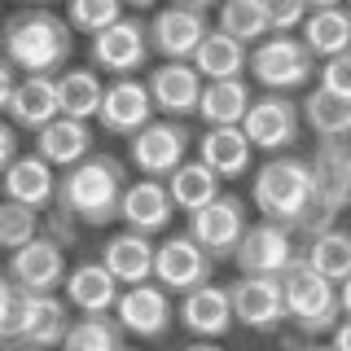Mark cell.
<instances>
[{
    "mask_svg": "<svg viewBox=\"0 0 351 351\" xmlns=\"http://www.w3.org/2000/svg\"><path fill=\"white\" fill-rule=\"evenodd\" d=\"M71 53L75 27L49 5H22L5 18V62H14L22 75H62Z\"/></svg>",
    "mask_w": 351,
    "mask_h": 351,
    "instance_id": "obj_1",
    "label": "cell"
},
{
    "mask_svg": "<svg viewBox=\"0 0 351 351\" xmlns=\"http://www.w3.org/2000/svg\"><path fill=\"white\" fill-rule=\"evenodd\" d=\"M123 193H128L123 162L114 154H93L80 167L62 171L58 206H66L80 224L106 228L110 219H119V211H123Z\"/></svg>",
    "mask_w": 351,
    "mask_h": 351,
    "instance_id": "obj_2",
    "label": "cell"
},
{
    "mask_svg": "<svg viewBox=\"0 0 351 351\" xmlns=\"http://www.w3.org/2000/svg\"><path fill=\"white\" fill-rule=\"evenodd\" d=\"M250 197H255L263 219H277V224H290V228H299L321 206L312 162L294 158V154H268V162L255 171Z\"/></svg>",
    "mask_w": 351,
    "mask_h": 351,
    "instance_id": "obj_3",
    "label": "cell"
},
{
    "mask_svg": "<svg viewBox=\"0 0 351 351\" xmlns=\"http://www.w3.org/2000/svg\"><path fill=\"white\" fill-rule=\"evenodd\" d=\"M285 285V312L299 325V334H334L343 321V299H338V281H329L325 272H316L307 259H299L290 272L281 277Z\"/></svg>",
    "mask_w": 351,
    "mask_h": 351,
    "instance_id": "obj_4",
    "label": "cell"
},
{
    "mask_svg": "<svg viewBox=\"0 0 351 351\" xmlns=\"http://www.w3.org/2000/svg\"><path fill=\"white\" fill-rule=\"evenodd\" d=\"M316 71H321L316 53L303 44V36L272 31L268 40H259L250 49V75H255V84L263 93H299V88L312 84Z\"/></svg>",
    "mask_w": 351,
    "mask_h": 351,
    "instance_id": "obj_5",
    "label": "cell"
},
{
    "mask_svg": "<svg viewBox=\"0 0 351 351\" xmlns=\"http://www.w3.org/2000/svg\"><path fill=\"white\" fill-rule=\"evenodd\" d=\"M299 259H303L299 233L290 224H277V219H255L233 255L237 272H250V277H285Z\"/></svg>",
    "mask_w": 351,
    "mask_h": 351,
    "instance_id": "obj_6",
    "label": "cell"
},
{
    "mask_svg": "<svg viewBox=\"0 0 351 351\" xmlns=\"http://www.w3.org/2000/svg\"><path fill=\"white\" fill-rule=\"evenodd\" d=\"M149 53H154V44H149V27H145L141 18H119L114 27L97 31L93 44H88V62H93L97 71H110L114 80L145 71Z\"/></svg>",
    "mask_w": 351,
    "mask_h": 351,
    "instance_id": "obj_7",
    "label": "cell"
},
{
    "mask_svg": "<svg viewBox=\"0 0 351 351\" xmlns=\"http://www.w3.org/2000/svg\"><path fill=\"white\" fill-rule=\"evenodd\" d=\"M189 128L184 119H154L145 132L128 141V158L141 176H154V180H167V176L184 162L189 154Z\"/></svg>",
    "mask_w": 351,
    "mask_h": 351,
    "instance_id": "obj_8",
    "label": "cell"
},
{
    "mask_svg": "<svg viewBox=\"0 0 351 351\" xmlns=\"http://www.w3.org/2000/svg\"><path fill=\"white\" fill-rule=\"evenodd\" d=\"M241 128H246L255 149L285 154L303 132V106L290 101V93H263V97H255V106L241 119Z\"/></svg>",
    "mask_w": 351,
    "mask_h": 351,
    "instance_id": "obj_9",
    "label": "cell"
},
{
    "mask_svg": "<svg viewBox=\"0 0 351 351\" xmlns=\"http://www.w3.org/2000/svg\"><path fill=\"white\" fill-rule=\"evenodd\" d=\"M211 18L206 9L193 5H167L149 18V44L162 62H193V53L202 49V40L211 36Z\"/></svg>",
    "mask_w": 351,
    "mask_h": 351,
    "instance_id": "obj_10",
    "label": "cell"
},
{
    "mask_svg": "<svg viewBox=\"0 0 351 351\" xmlns=\"http://www.w3.org/2000/svg\"><path fill=\"white\" fill-rule=\"evenodd\" d=\"M215 277V259L206 255V246L193 233H171L158 241V259H154V281H162L171 294H189L197 285Z\"/></svg>",
    "mask_w": 351,
    "mask_h": 351,
    "instance_id": "obj_11",
    "label": "cell"
},
{
    "mask_svg": "<svg viewBox=\"0 0 351 351\" xmlns=\"http://www.w3.org/2000/svg\"><path fill=\"white\" fill-rule=\"evenodd\" d=\"M114 316H119V325H123L132 338H141V343H154V338H162V334L171 329V321H176L171 290H167L162 281L123 285Z\"/></svg>",
    "mask_w": 351,
    "mask_h": 351,
    "instance_id": "obj_12",
    "label": "cell"
},
{
    "mask_svg": "<svg viewBox=\"0 0 351 351\" xmlns=\"http://www.w3.org/2000/svg\"><path fill=\"white\" fill-rule=\"evenodd\" d=\"M154 114H158V106H154L149 84L136 80V75H123V80L106 84V101H101L97 123H101V132H110V136L132 141L136 132H145L154 123Z\"/></svg>",
    "mask_w": 351,
    "mask_h": 351,
    "instance_id": "obj_13",
    "label": "cell"
},
{
    "mask_svg": "<svg viewBox=\"0 0 351 351\" xmlns=\"http://www.w3.org/2000/svg\"><path fill=\"white\" fill-rule=\"evenodd\" d=\"M250 219H246V202H241L237 193H219L211 206H202V211L189 215V233L206 246V255L215 263L219 259H233L241 237H246Z\"/></svg>",
    "mask_w": 351,
    "mask_h": 351,
    "instance_id": "obj_14",
    "label": "cell"
},
{
    "mask_svg": "<svg viewBox=\"0 0 351 351\" xmlns=\"http://www.w3.org/2000/svg\"><path fill=\"white\" fill-rule=\"evenodd\" d=\"M66 272H71V268H66L62 241H53L49 233H40L36 241H27L22 250L9 255L5 277L18 281V285H27L31 294H58L66 285Z\"/></svg>",
    "mask_w": 351,
    "mask_h": 351,
    "instance_id": "obj_15",
    "label": "cell"
},
{
    "mask_svg": "<svg viewBox=\"0 0 351 351\" xmlns=\"http://www.w3.org/2000/svg\"><path fill=\"white\" fill-rule=\"evenodd\" d=\"M145 84H149V93H154V106H158L167 119L197 114L202 93H206V75L197 71L193 62H158L145 75Z\"/></svg>",
    "mask_w": 351,
    "mask_h": 351,
    "instance_id": "obj_16",
    "label": "cell"
},
{
    "mask_svg": "<svg viewBox=\"0 0 351 351\" xmlns=\"http://www.w3.org/2000/svg\"><path fill=\"white\" fill-rule=\"evenodd\" d=\"M228 290H233L237 325L255 329V334H272V329L290 316V312H285V285H281V277H250V272H241Z\"/></svg>",
    "mask_w": 351,
    "mask_h": 351,
    "instance_id": "obj_17",
    "label": "cell"
},
{
    "mask_svg": "<svg viewBox=\"0 0 351 351\" xmlns=\"http://www.w3.org/2000/svg\"><path fill=\"white\" fill-rule=\"evenodd\" d=\"M180 325L189 329L193 338H211V343H219V338L237 325L233 290H228V285L206 281V285H197V290L180 294Z\"/></svg>",
    "mask_w": 351,
    "mask_h": 351,
    "instance_id": "obj_18",
    "label": "cell"
},
{
    "mask_svg": "<svg viewBox=\"0 0 351 351\" xmlns=\"http://www.w3.org/2000/svg\"><path fill=\"white\" fill-rule=\"evenodd\" d=\"M119 294H123V281H119L101 259L75 263V268L66 272V285H62V299L80 316H110L119 307Z\"/></svg>",
    "mask_w": 351,
    "mask_h": 351,
    "instance_id": "obj_19",
    "label": "cell"
},
{
    "mask_svg": "<svg viewBox=\"0 0 351 351\" xmlns=\"http://www.w3.org/2000/svg\"><path fill=\"white\" fill-rule=\"evenodd\" d=\"M119 219H123L132 233H145V237L167 233L171 219H176V197L167 189V180H154V176H145V180L128 184Z\"/></svg>",
    "mask_w": 351,
    "mask_h": 351,
    "instance_id": "obj_20",
    "label": "cell"
},
{
    "mask_svg": "<svg viewBox=\"0 0 351 351\" xmlns=\"http://www.w3.org/2000/svg\"><path fill=\"white\" fill-rule=\"evenodd\" d=\"M316 171V197L325 211L343 215L351 206V136L347 141H321L312 154Z\"/></svg>",
    "mask_w": 351,
    "mask_h": 351,
    "instance_id": "obj_21",
    "label": "cell"
},
{
    "mask_svg": "<svg viewBox=\"0 0 351 351\" xmlns=\"http://www.w3.org/2000/svg\"><path fill=\"white\" fill-rule=\"evenodd\" d=\"M58 189H62V176L44 154H22L18 162L5 167V197H14V202L44 211L49 202H58Z\"/></svg>",
    "mask_w": 351,
    "mask_h": 351,
    "instance_id": "obj_22",
    "label": "cell"
},
{
    "mask_svg": "<svg viewBox=\"0 0 351 351\" xmlns=\"http://www.w3.org/2000/svg\"><path fill=\"white\" fill-rule=\"evenodd\" d=\"M9 119L27 132L49 128L53 119H62V93H58V75H22L18 93L5 101Z\"/></svg>",
    "mask_w": 351,
    "mask_h": 351,
    "instance_id": "obj_23",
    "label": "cell"
},
{
    "mask_svg": "<svg viewBox=\"0 0 351 351\" xmlns=\"http://www.w3.org/2000/svg\"><path fill=\"white\" fill-rule=\"evenodd\" d=\"M71 312L75 307L58 299V294H36V307H31V321L27 329L14 338V343H5V351H53L66 343V334H71Z\"/></svg>",
    "mask_w": 351,
    "mask_h": 351,
    "instance_id": "obj_24",
    "label": "cell"
},
{
    "mask_svg": "<svg viewBox=\"0 0 351 351\" xmlns=\"http://www.w3.org/2000/svg\"><path fill=\"white\" fill-rule=\"evenodd\" d=\"M93 145H97V136H93V128H88V119L62 114V119H53L49 128L36 132V154H44L58 171H71V167H80L84 158H93Z\"/></svg>",
    "mask_w": 351,
    "mask_h": 351,
    "instance_id": "obj_25",
    "label": "cell"
},
{
    "mask_svg": "<svg viewBox=\"0 0 351 351\" xmlns=\"http://www.w3.org/2000/svg\"><path fill=\"white\" fill-rule=\"evenodd\" d=\"M97 259H101L123 285H141V281H154V259H158V246H154V237L123 228V233H110L101 241V255H97Z\"/></svg>",
    "mask_w": 351,
    "mask_h": 351,
    "instance_id": "obj_26",
    "label": "cell"
},
{
    "mask_svg": "<svg viewBox=\"0 0 351 351\" xmlns=\"http://www.w3.org/2000/svg\"><path fill=\"white\" fill-rule=\"evenodd\" d=\"M250 154H255V145H250L246 128H206L197 136V158L215 167L224 180H237L250 171Z\"/></svg>",
    "mask_w": 351,
    "mask_h": 351,
    "instance_id": "obj_27",
    "label": "cell"
},
{
    "mask_svg": "<svg viewBox=\"0 0 351 351\" xmlns=\"http://www.w3.org/2000/svg\"><path fill=\"white\" fill-rule=\"evenodd\" d=\"M255 97H250L246 80H206V93H202V106H197V119L206 128H241V119L250 114Z\"/></svg>",
    "mask_w": 351,
    "mask_h": 351,
    "instance_id": "obj_28",
    "label": "cell"
},
{
    "mask_svg": "<svg viewBox=\"0 0 351 351\" xmlns=\"http://www.w3.org/2000/svg\"><path fill=\"white\" fill-rule=\"evenodd\" d=\"M219 176L215 167H206L202 158H184L180 167H176L171 176H167V189H171V197H176V211H184V215H193V211H202V206H211L215 197H219Z\"/></svg>",
    "mask_w": 351,
    "mask_h": 351,
    "instance_id": "obj_29",
    "label": "cell"
},
{
    "mask_svg": "<svg viewBox=\"0 0 351 351\" xmlns=\"http://www.w3.org/2000/svg\"><path fill=\"white\" fill-rule=\"evenodd\" d=\"M303 44L316 53V62H329L338 53L351 49V9L334 5V9H312L303 22Z\"/></svg>",
    "mask_w": 351,
    "mask_h": 351,
    "instance_id": "obj_30",
    "label": "cell"
},
{
    "mask_svg": "<svg viewBox=\"0 0 351 351\" xmlns=\"http://www.w3.org/2000/svg\"><path fill=\"white\" fill-rule=\"evenodd\" d=\"M58 93H62V114L71 119H97L106 101V84L97 75V66H66L58 75Z\"/></svg>",
    "mask_w": 351,
    "mask_h": 351,
    "instance_id": "obj_31",
    "label": "cell"
},
{
    "mask_svg": "<svg viewBox=\"0 0 351 351\" xmlns=\"http://www.w3.org/2000/svg\"><path fill=\"white\" fill-rule=\"evenodd\" d=\"M193 66L206 75V80H237L241 71L250 66V44H241L237 36H228V31H211V36L202 40V49L193 53Z\"/></svg>",
    "mask_w": 351,
    "mask_h": 351,
    "instance_id": "obj_32",
    "label": "cell"
},
{
    "mask_svg": "<svg viewBox=\"0 0 351 351\" xmlns=\"http://www.w3.org/2000/svg\"><path fill=\"white\" fill-rule=\"evenodd\" d=\"M299 106H303V123L321 141H347L351 136V101L334 97L329 88H312Z\"/></svg>",
    "mask_w": 351,
    "mask_h": 351,
    "instance_id": "obj_33",
    "label": "cell"
},
{
    "mask_svg": "<svg viewBox=\"0 0 351 351\" xmlns=\"http://www.w3.org/2000/svg\"><path fill=\"white\" fill-rule=\"evenodd\" d=\"M219 31L237 36L241 44L255 49L259 40L272 36V14H268V0H219Z\"/></svg>",
    "mask_w": 351,
    "mask_h": 351,
    "instance_id": "obj_34",
    "label": "cell"
},
{
    "mask_svg": "<svg viewBox=\"0 0 351 351\" xmlns=\"http://www.w3.org/2000/svg\"><path fill=\"white\" fill-rule=\"evenodd\" d=\"M62 351H132V347H128V329L110 312V316H80L66 334Z\"/></svg>",
    "mask_w": 351,
    "mask_h": 351,
    "instance_id": "obj_35",
    "label": "cell"
},
{
    "mask_svg": "<svg viewBox=\"0 0 351 351\" xmlns=\"http://www.w3.org/2000/svg\"><path fill=\"white\" fill-rule=\"evenodd\" d=\"M303 259L312 263L316 272H325L329 281H347L351 277V233L347 228H325L303 246Z\"/></svg>",
    "mask_w": 351,
    "mask_h": 351,
    "instance_id": "obj_36",
    "label": "cell"
},
{
    "mask_svg": "<svg viewBox=\"0 0 351 351\" xmlns=\"http://www.w3.org/2000/svg\"><path fill=\"white\" fill-rule=\"evenodd\" d=\"M40 237V211L27 202H14V197H5V206H0V246L14 255L22 250L27 241Z\"/></svg>",
    "mask_w": 351,
    "mask_h": 351,
    "instance_id": "obj_37",
    "label": "cell"
},
{
    "mask_svg": "<svg viewBox=\"0 0 351 351\" xmlns=\"http://www.w3.org/2000/svg\"><path fill=\"white\" fill-rule=\"evenodd\" d=\"M123 0H66V18L80 36H97V31L114 27L123 18Z\"/></svg>",
    "mask_w": 351,
    "mask_h": 351,
    "instance_id": "obj_38",
    "label": "cell"
},
{
    "mask_svg": "<svg viewBox=\"0 0 351 351\" xmlns=\"http://www.w3.org/2000/svg\"><path fill=\"white\" fill-rule=\"evenodd\" d=\"M31 307H36V294H31L27 285L5 277V285H0V338H5V343H14L22 329H27Z\"/></svg>",
    "mask_w": 351,
    "mask_h": 351,
    "instance_id": "obj_39",
    "label": "cell"
},
{
    "mask_svg": "<svg viewBox=\"0 0 351 351\" xmlns=\"http://www.w3.org/2000/svg\"><path fill=\"white\" fill-rule=\"evenodd\" d=\"M268 14H272V31L294 36V31H303V22H307V14H312V5H307V0H268Z\"/></svg>",
    "mask_w": 351,
    "mask_h": 351,
    "instance_id": "obj_40",
    "label": "cell"
},
{
    "mask_svg": "<svg viewBox=\"0 0 351 351\" xmlns=\"http://www.w3.org/2000/svg\"><path fill=\"white\" fill-rule=\"evenodd\" d=\"M321 88H329L334 97H343V101H351V49L347 53H338V58H329L321 62Z\"/></svg>",
    "mask_w": 351,
    "mask_h": 351,
    "instance_id": "obj_41",
    "label": "cell"
},
{
    "mask_svg": "<svg viewBox=\"0 0 351 351\" xmlns=\"http://www.w3.org/2000/svg\"><path fill=\"white\" fill-rule=\"evenodd\" d=\"M75 224H80V219L66 211V206L49 211V237H53V241H62V246H71V241H75Z\"/></svg>",
    "mask_w": 351,
    "mask_h": 351,
    "instance_id": "obj_42",
    "label": "cell"
},
{
    "mask_svg": "<svg viewBox=\"0 0 351 351\" xmlns=\"http://www.w3.org/2000/svg\"><path fill=\"white\" fill-rule=\"evenodd\" d=\"M22 158V136H18V123L9 119V123H0V162H18Z\"/></svg>",
    "mask_w": 351,
    "mask_h": 351,
    "instance_id": "obj_43",
    "label": "cell"
},
{
    "mask_svg": "<svg viewBox=\"0 0 351 351\" xmlns=\"http://www.w3.org/2000/svg\"><path fill=\"white\" fill-rule=\"evenodd\" d=\"M329 343H334V351H351V316L338 321V329L329 334Z\"/></svg>",
    "mask_w": 351,
    "mask_h": 351,
    "instance_id": "obj_44",
    "label": "cell"
},
{
    "mask_svg": "<svg viewBox=\"0 0 351 351\" xmlns=\"http://www.w3.org/2000/svg\"><path fill=\"white\" fill-rule=\"evenodd\" d=\"M338 299H343V316H351V277L338 281Z\"/></svg>",
    "mask_w": 351,
    "mask_h": 351,
    "instance_id": "obj_45",
    "label": "cell"
},
{
    "mask_svg": "<svg viewBox=\"0 0 351 351\" xmlns=\"http://www.w3.org/2000/svg\"><path fill=\"white\" fill-rule=\"evenodd\" d=\"M184 351H224V347L211 343V338H202V343H193V347H184Z\"/></svg>",
    "mask_w": 351,
    "mask_h": 351,
    "instance_id": "obj_46",
    "label": "cell"
},
{
    "mask_svg": "<svg viewBox=\"0 0 351 351\" xmlns=\"http://www.w3.org/2000/svg\"><path fill=\"white\" fill-rule=\"evenodd\" d=\"M171 5H193V9H211L215 0H171Z\"/></svg>",
    "mask_w": 351,
    "mask_h": 351,
    "instance_id": "obj_47",
    "label": "cell"
},
{
    "mask_svg": "<svg viewBox=\"0 0 351 351\" xmlns=\"http://www.w3.org/2000/svg\"><path fill=\"white\" fill-rule=\"evenodd\" d=\"M312 9H334V5H347V0H307Z\"/></svg>",
    "mask_w": 351,
    "mask_h": 351,
    "instance_id": "obj_48",
    "label": "cell"
},
{
    "mask_svg": "<svg viewBox=\"0 0 351 351\" xmlns=\"http://www.w3.org/2000/svg\"><path fill=\"white\" fill-rule=\"evenodd\" d=\"M123 5H132V9H154L158 0H123Z\"/></svg>",
    "mask_w": 351,
    "mask_h": 351,
    "instance_id": "obj_49",
    "label": "cell"
},
{
    "mask_svg": "<svg viewBox=\"0 0 351 351\" xmlns=\"http://www.w3.org/2000/svg\"><path fill=\"white\" fill-rule=\"evenodd\" d=\"M303 351H334V343H329V347H321V343H316V347H303Z\"/></svg>",
    "mask_w": 351,
    "mask_h": 351,
    "instance_id": "obj_50",
    "label": "cell"
},
{
    "mask_svg": "<svg viewBox=\"0 0 351 351\" xmlns=\"http://www.w3.org/2000/svg\"><path fill=\"white\" fill-rule=\"evenodd\" d=\"M22 5H49V0H22Z\"/></svg>",
    "mask_w": 351,
    "mask_h": 351,
    "instance_id": "obj_51",
    "label": "cell"
},
{
    "mask_svg": "<svg viewBox=\"0 0 351 351\" xmlns=\"http://www.w3.org/2000/svg\"><path fill=\"white\" fill-rule=\"evenodd\" d=\"M347 9H351V0H347Z\"/></svg>",
    "mask_w": 351,
    "mask_h": 351,
    "instance_id": "obj_52",
    "label": "cell"
}]
</instances>
